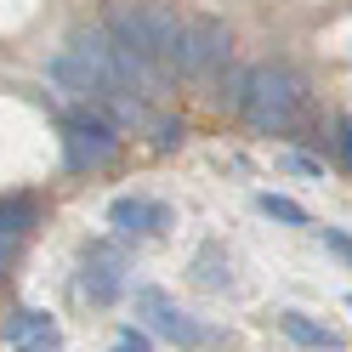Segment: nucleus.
<instances>
[{
    "label": "nucleus",
    "instance_id": "12",
    "mask_svg": "<svg viewBox=\"0 0 352 352\" xmlns=\"http://www.w3.org/2000/svg\"><path fill=\"white\" fill-rule=\"evenodd\" d=\"M40 222V205L34 199H0V233L6 239H29Z\"/></svg>",
    "mask_w": 352,
    "mask_h": 352
},
{
    "label": "nucleus",
    "instance_id": "3",
    "mask_svg": "<svg viewBox=\"0 0 352 352\" xmlns=\"http://www.w3.org/2000/svg\"><path fill=\"white\" fill-rule=\"evenodd\" d=\"M63 148H69V170H102L120 160V125H108L97 108H74L63 120Z\"/></svg>",
    "mask_w": 352,
    "mask_h": 352
},
{
    "label": "nucleus",
    "instance_id": "4",
    "mask_svg": "<svg viewBox=\"0 0 352 352\" xmlns=\"http://www.w3.org/2000/svg\"><path fill=\"white\" fill-rule=\"evenodd\" d=\"M228 57H233V29L222 23V17H193V23L182 29V63H176V74H222L228 69Z\"/></svg>",
    "mask_w": 352,
    "mask_h": 352
},
{
    "label": "nucleus",
    "instance_id": "10",
    "mask_svg": "<svg viewBox=\"0 0 352 352\" xmlns=\"http://www.w3.org/2000/svg\"><path fill=\"white\" fill-rule=\"evenodd\" d=\"M278 329L290 336L296 346H313V352H341V336L329 324H313L307 313H278Z\"/></svg>",
    "mask_w": 352,
    "mask_h": 352
},
{
    "label": "nucleus",
    "instance_id": "20",
    "mask_svg": "<svg viewBox=\"0 0 352 352\" xmlns=\"http://www.w3.org/2000/svg\"><path fill=\"white\" fill-rule=\"evenodd\" d=\"M29 352H63V346H29Z\"/></svg>",
    "mask_w": 352,
    "mask_h": 352
},
{
    "label": "nucleus",
    "instance_id": "13",
    "mask_svg": "<svg viewBox=\"0 0 352 352\" xmlns=\"http://www.w3.org/2000/svg\"><path fill=\"white\" fill-rule=\"evenodd\" d=\"M261 210H267L273 216V222H290V228H307V210L296 205V199H284V193H261V199H256Z\"/></svg>",
    "mask_w": 352,
    "mask_h": 352
},
{
    "label": "nucleus",
    "instance_id": "1",
    "mask_svg": "<svg viewBox=\"0 0 352 352\" xmlns=\"http://www.w3.org/2000/svg\"><path fill=\"white\" fill-rule=\"evenodd\" d=\"M102 29L114 34V46L165 63L170 74H176V63H182V29H188V23L165 6V0H142V6H108V12H102Z\"/></svg>",
    "mask_w": 352,
    "mask_h": 352
},
{
    "label": "nucleus",
    "instance_id": "6",
    "mask_svg": "<svg viewBox=\"0 0 352 352\" xmlns=\"http://www.w3.org/2000/svg\"><path fill=\"white\" fill-rule=\"evenodd\" d=\"M125 290V250L114 239H91L85 245V273H80V296L91 307H114Z\"/></svg>",
    "mask_w": 352,
    "mask_h": 352
},
{
    "label": "nucleus",
    "instance_id": "7",
    "mask_svg": "<svg viewBox=\"0 0 352 352\" xmlns=\"http://www.w3.org/2000/svg\"><path fill=\"white\" fill-rule=\"evenodd\" d=\"M108 228L120 239H160L170 228V210L160 199H142V193H125V199L108 205Z\"/></svg>",
    "mask_w": 352,
    "mask_h": 352
},
{
    "label": "nucleus",
    "instance_id": "17",
    "mask_svg": "<svg viewBox=\"0 0 352 352\" xmlns=\"http://www.w3.org/2000/svg\"><path fill=\"white\" fill-rule=\"evenodd\" d=\"M336 153H341V165L352 170V120H336Z\"/></svg>",
    "mask_w": 352,
    "mask_h": 352
},
{
    "label": "nucleus",
    "instance_id": "8",
    "mask_svg": "<svg viewBox=\"0 0 352 352\" xmlns=\"http://www.w3.org/2000/svg\"><path fill=\"white\" fill-rule=\"evenodd\" d=\"M0 341H6L12 352H29V346H63L57 318L40 313V307H17V313L6 318V329H0Z\"/></svg>",
    "mask_w": 352,
    "mask_h": 352
},
{
    "label": "nucleus",
    "instance_id": "2",
    "mask_svg": "<svg viewBox=\"0 0 352 352\" xmlns=\"http://www.w3.org/2000/svg\"><path fill=\"white\" fill-rule=\"evenodd\" d=\"M307 108V85L296 69H284V63H256L245 74V102H239V114H245L261 137H284Z\"/></svg>",
    "mask_w": 352,
    "mask_h": 352
},
{
    "label": "nucleus",
    "instance_id": "5",
    "mask_svg": "<svg viewBox=\"0 0 352 352\" xmlns=\"http://www.w3.org/2000/svg\"><path fill=\"white\" fill-rule=\"evenodd\" d=\"M131 301H137V318L153 329V336H165V341H176V346H205V341H210V329H205L199 318H188L182 307H176L165 290H153V284H142Z\"/></svg>",
    "mask_w": 352,
    "mask_h": 352
},
{
    "label": "nucleus",
    "instance_id": "18",
    "mask_svg": "<svg viewBox=\"0 0 352 352\" xmlns=\"http://www.w3.org/2000/svg\"><path fill=\"white\" fill-rule=\"evenodd\" d=\"M284 165H290L296 176H324V165L313 160V153H284Z\"/></svg>",
    "mask_w": 352,
    "mask_h": 352
},
{
    "label": "nucleus",
    "instance_id": "11",
    "mask_svg": "<svg viewBox=\"0 0 352 352\" xmlns=\"http://www.w3.org/2000/svg\"><path fill=\"white\" fill-rule=\"evenodd\" d=\"M193 284H199V290H233V261H228L222 245L193 250Z\"/></svg>",
    "mask_w": 352,
    "mask_h": 352
},
{
    "label": "nucleus",
    "instance_id": "15",
    "mask_svg": "<svg viewBox=\"0 0 352 352\" xmlns=\"http://www.w3.org/2000/svg\"><path fill=\"white\" fill-rule=\"evenodd\" d=\"M318 239H324V245L336 250L341 261H352V233H341V228H318Z\"/></svg>",
    "mask_w": 352,
    "mask_h": 352
},
{
    "label": "nucleus",
    "instance_id": "9",
    "mask_svg": "<svg viewBox=\"0 0 352 352\" xmlns=\"http://www.w3.org/2000/svg\"><path fill=\"white\" fill-rule=\"evenodd\" d=\"M46 74H52V80H57V85H63L69 97H85V102L97 108V97H102V80H97L91 69H85V63H80V57H74L69 46H63V52H57V57L46 63Z\"/></svg>",
    "mask_w": 352,
    "mask_h": 352
},
{
    "label": "nucleus",
    "instance_id": "19",
    "mask_svg": "<svg viewBox=\"0 0 352 352\" xmlns=\"http://www.w3.org/2000/svg\"><path fill=\"white\" fill-rule=\"evenodd\" d=\"M17 245H23V239H6V233H0V273L17 261Z\"/></svg>",
    "mask_w": 352,
    "mask_h": 352
},
{
    "label": "nucleus",
    "instance_id": "14",
    "mask_svg": "<svg viewBox=\"0 0 352 352\" xmlns=\"http://www.w3.org/2000/svg\"><path fill=\"white\" fill-rule=\"evenodd\" d=\"M176 142H182V120H153V148H176Z\"/></svg>",
    "mask_w": 352,
    "mask_h": 352
},
{
    "label": "nucleus",
    "instance_id": "16",
    "mask_svg": "<svg viewBox=\"0 0 352 352\" xmlns=\"http://www.w3.org/2000/svg\"><path fill=\"white\" fill-rule=\"evenodd\" d=\"M108 352H153V346H148V336H142V329H120V341L108 346Z\"/></svg>",
    "mask_w": 352,
    "mask_h": 352
}]
</instances>
